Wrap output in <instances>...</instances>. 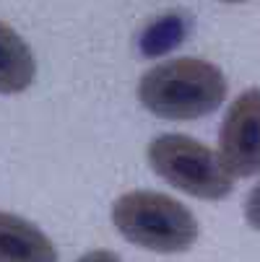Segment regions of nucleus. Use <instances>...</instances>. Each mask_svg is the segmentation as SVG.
<instances>
[{
	"mask_svg": "<svg viewBox=\"0 0 260 262\" xmlns=\"http://www.w3.org/2000/svg\"><path fill=\"white\" fill-rule=\"evenodd\" d=\"M216 151L234 179L260 174V89H247L229 104Z\"/></svg>",
	"mask_w": 260,
	"mask_h": 262,
	"instance_id": "obj_4",
	"label": "nucleus"
},
{
	"mask_svg": "<svg viewBox=\"0 0 260 262\" xmlns=\"http://www.w3.org/2000/svg\"><path fill=\"white\" fill-rule=\"evenodd\" d=\"M76 262H123L112 249H91V252H86L84 257H78Z\"/></svg>",
	"mask_w": 260,
	"mask_h": 262,
	"instance_id": "obj_9",
	"label": "nucleus"
},
{
	"mask_svg": "<svg viewBox=\"0 0 260 262\" xmlns=\"http://www.w3.org/2000/svg\"><path fill=\"white\" fill-rule=\"evenodd\" d=\"M188 29H190V21L182 13L159 16L143 29L141 39H138V47L146 57H162L188 36Z\"/></svg>",
	"mask_w": 260,
	"mask_h": 262,
	"instance_id": "obj_7",
	"label": "nucleus"
},
{
	"mask_svg": "<svg viewBox=\"0 0 260 262\" xmlns=\"http://www.w3.org/2000/svg\"><path fill=\"white\" fill-rule=\"evenodd\" d=\"M146 159L156 177L195 200L216 203L229 198L234 190V177L224 166L218 151L190 135H156L146 148Z\"/></svg>",
	"mask_w": 260,
	"mask_h": 262,
	"instance_id": "obj_3",
	"label": "nucleus"
},
{
	"mask_svg": "<svg viewBox=\"0 0 260 262\" xmlns=\"http://www.w3.org/2000/svg\"><path fill=\"white\" fill-rule=\"evenodd\" d=\"M112 223L130 244L156 252H188L201 234L198 218L177 198L154 190H130L112 203Z\"/></svg>",
	"mask_w": 260,
	"mask_h": 262,
	"instance_id": "obj_2",
	"label": "nucleus"
},
{
	"mask_svg": "<svg viewBox=\"0 0 260 262\" xmlns=\"http://www.w3.org/2000/svg\"><path fill=\"white\" fill-rule=\"evenodd\" d=\"M36 76V60L24 36L0 21V94H21Z\"/></svg>",
	"mask_w": 260,
	"mask_h": 262,
	"instance_id": "obj_6",
	"label": "nucleus"
},
{
	"mask_svg": "<svg viewBox=\"0 0 260 262\" xmlns=\"http://www.w3.org/2000/svg\"><path fill=\"white\" fill-rule=\"evenodd\" d=\"M0 262H57V249L31 221L0 210Z\"/></svg>",
	"mask_w": 260,
	"mask_h": 262,
	"instance_id": "obj_5",
	"label": "nucleus"
},
{
	"mask_svg": "<svg viewBox=\"0 0 260 262\" xmlns=\"http://www.w3.org/2000/svg\"><path fill=\"white\" fill-rule=\"evenodd\" d=\"M221 3H229V6H237V3H245V0H221Z\"/></svg>",
	"mask_w": 260,
	"mask_h": 262,
	"instance_id": "obj_10",
	"label": "nucleus"
},
{
	"mask_svg": "<svg viewBox=\"0 0 260 262\" xmlns=\"http://www.w3.org/2000/svg\"><path fill=\"white\" fill-rule=\"evenodd\" d=\"M227 76L218 65L201 57H174L148 68L135 89L146 112L159 120H201L227 99Z\"/></svg>",
	"mask_w": 260,
	"mask_h": 262,
	"instance_id": "obj_1",
	"label": "nucleus"
},
{
	"mask_svg": "<svg viewBox=\"0 0 260 262\" xmlns=\"http://www.w3.org/2000/svg\"><path fill=\"white\" fill-rule=\"evenodd\" d=\"M245 221L250 229L260 231V182L252 187L247 200H245Z\"/></svg>",
	"mask_w": 260,
	"mask_h": 262,
	"instance_id": "obj_8",
	"label": "nucleus"
}]
</instances>
